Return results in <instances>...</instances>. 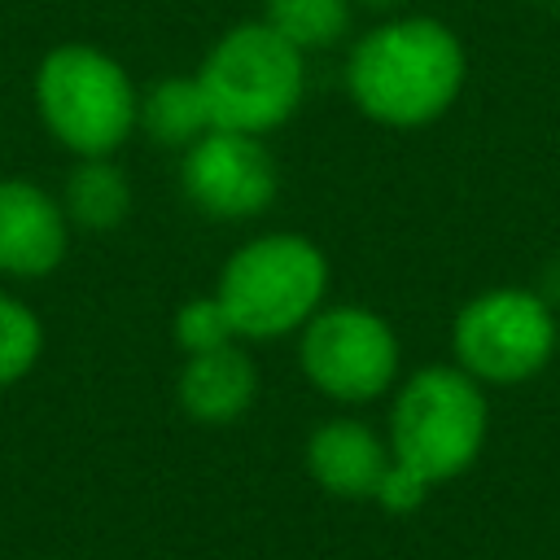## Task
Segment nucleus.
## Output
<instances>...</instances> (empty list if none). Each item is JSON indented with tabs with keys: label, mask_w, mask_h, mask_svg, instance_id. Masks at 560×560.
<instances>
[{
	"label": "nucleus",
	"mask_w": 560,
	"mask_h": 560,
	"mask_svg": "<svg viewBox=\"0 0 560 560\" xmlns=\"http://www.w3.org/2000/svg\"><path fill=\"white\" fill-rule=\"evenodd\" d=\"M464 39L429 18L402 13L363 31L346 57V92L363 118L389 131H420L438 122L464 92Z\"/></svg>",
	"instance_id": "1"
},
{
	"label": "nucleus",
	"mask_w": 560,
	"mask_h": 560,
	"mask_svg": "<svg viewBox=\"0 0 560 560\" xmlns=\"http://www.w3.org/2000/svg\"><path fill=\"white\" fill-rule=\"evenodd\" d=\"M490 433L486 385L459 363H424L394 385L389 402V455L429 486L464 477Z\"/></svg>",
	"instance_id": "2"
},
{
	"label": "nucleus",
	"mask_w": 560,
	"mask_h": 560,
	"mask_svg": "<svg viewBox=\"0 0 560 560\" xmlns=\"http://www.w3.org/2000/svg\"><path fill=\"white\" fill-rule=\"evenodd\" d=\"M197 88L210 109V127L271 136L306 96V52H298L262 18L236 22L201 57Z\"/></svg>",
	"instance_id": "3"
},
{
	"label": "nucleus",
	"mask_w": 560,
	"mask_h": 560,
	"mask_svg": "<svg viewBox=\"0 0 560 560\" xmlns=\"http://www.w3.org/2000/svg\"><path fill=\"white\" fill-rule=\"evenodd\" d=\"M223 302L241 341H276L298 332L328 298V258L302 232H262L236 245L219 271Z\"/></svg>",
	"instance_id": "4"
},
{
	"label": "nucleus",
	"mask_w": 560,
	"mask_h": 560,
	"mask_svg": "<svg viewBox=\"0 0 560 560\" xmlns=\"http://www.w3.org/2000/svg\"><path fill=\"white\" fill-rule=\"evenodd\" d=\"M35 109L74 158H109L140 122V88L96 44H57L35 70Z\"/></svg>",
	"instance_id": "5"
},
{
	"label": "nucleus",
	"mask_w": 560,
	"mask_h": 560,
	"mask_svg": "<svg viewBox=\"0 0 560 560\" xmlns=\"http://www.w3.org/2000/svg\"><path fill=\"white\" fill-rule=\"evenodd\" d=\"M451 350L481 385H525L560 354L556 306L525 284L481 289L455 311Z\"/></svg>",
	"instance_id": "6"
},
{
	"label": "nucleus",
	"mask_w": 560,
	"mask_h": 560,
	"mask_svg": "<svg viewBox=\"0 0 560 560\" xmlns=\"http://www.w3.org/2000/svg\"><path fill=\"white\" fill-rule=\"evenodd\" d=\"M298 368L324 398L359 407L398 385L402 346L394 324L368 306H319L298 328Z\"/></svg>",
	"instance_id": "7"
},
{
	"label": "nucleus",
	"mask_w": 560,
	"mask_h": 560,
	"mask_svg": "<svg viewBox=\"0 0 560 560\" xmlns=\"http://www.w3.org/2000/svg\"><path fill=\"white\" fill-rule=\"evenodd\" d=\"M184 197L210 219H258L280 192L267 136L210 127L179 158Z\"/></svg>",
	"instance_id": "8"
},
{
	"label": "nucleus",
	"mask_w": 560,
	"mask_h": 560,
	"mask_svg": "<svg viewBox=\"0 0 560 560\" xmlns=\"http://www.w3.org/2000/svg\"><path fill=\"white\" fill-rule=\"evenodd\" d=\"M70 249V219L61 197L35 179H0V271L18 280H44Z\"/></svg>",
	"instance_id": "9"
},
{
	"label": "nucleus",
	"mask_w": 560,
	"mask_h": 560,
	"mask_svg": "<svg viewBox=\"0 0 560 560\" xmlns=\"http://www.w3.org/2000/svg\"><path fill=\"white\" fill-rule=\"evenodd\" d=\"M306 472L337 499H372L385 468L394 464L389 438L359 416H332L306 433Z\"/></svg>",
	"instance_id": "10"
},
{
	"label": "nucleus",
	"mask_w": 560,
	"mask_h": 560,
	"mask_svg": "<svg viewBox=\"0 0 560 560\" xmlns=\"http://www.w3.org/2000/svg\"><path fill=\"white\" fill-rule=\"evenodd\" d=\"M179 407L201 424H228L245 416L258 398V368L241 350V341L188 354L179 368Z\"/></svg>",
	"instance_id": "11"
},
{
	"label": "nucleus",
	"mask_w": 560,
	"mask_h": 560,
	"mask_svg": "<svg viewBox=\"0 0 560 560\" xmlns=\"http://www.w3.org/2000/svg\"><path fill=\"white\" fill-rule=\"evenodd\" d=\"M61 206L70 228L114 232L131 214V184L114 158H79L61 184Z\"/></svg>",
	"instance_id": "12"
},
{
	"label": "nucleus",
	"mask_w": 560,
	"mask_h": 560,
	"mask_svg": "<svg viewBox=\"0 0 560 560\" xmlns=\"http://www.w3.org/2000/svg\"><path fill=\"white\" fill-rule=\"evenodd\" d=\"M158 144L166 149H188L197 136L210 131V109L201 101L197 74H166L153 79L140 92V122Z\"/></svg>",
	"instance_id": "13"
},
{
	"label": "nucleus",
	"mask_w": 560,
	"mask_h": 560,
	"mask_svg": "<svg viewBox=\"0 0 560 560\" xmlns=\"http://www.w3.org/2000/svg\"><path fill=\"white\" fill-rule=\"evenodd\" d=\"M354 0H262V22L298 52H319L346 39Z\"/></svg>",
	"instance_id": "14"
},
{
	"label": "nucleus",
	"mask_w": 560,
	"mask_h": 560,
	"mask_svg": "<svg viewBox=\"0 0 560 560\" xmlns=\"http://www.w3.org/2000/svg\"><path fill=\"white\" fill-rule=\"evenodd\" d=\"M39 350H44L39 315L22 298L0 293V389L22 381L39 363Z\"/></svg>",
	"instance_id": "15"
},
{
	"label": "nucleus",
	"mask_w": 560,
	"mask_h": 560,
	"mask_svg": "<svg viewBox=\"0 0 560 560\" xmlns=\"http://www.w3.org/2000/svg\"><path fill=\"white\" fill-rule=\"evenodd\" d=\"M175 341L184 354H201V350H214V346H228V341H241L223 302L214 293H201V298H188L179 311H175V324H171Z\"/></svg>",
	"instance_id": "16"
},
{
	"label": "nucleus",
	"mask_w": 560,
	"mask_h": 560,
	"mask_svg": "<svg viewBox=\"0 0 560 560\" xmlns=\"http://www.w3.org/2000/svg\"><path fill=\"white\" fill-rule=\"evenodd\" d=\"M429 490H433L429 481H420V477H416V472H407L402 464H389L372 499H376L385 512H394V516H407V512H416V508L429 499Z\"/></svg>",
	"instance_id": "17"
},
{
	"label": "nucleus",
	"mask_w": 560,
	"mask_h": 560,
	"mask_svg": "<svg viewBox=\"0 0 560 560\" xmlns=\"http://www.w3.org/2000/svg\"><path fill=\"white\" fill-rule=\"evenodd\" d=\"M538 293H542V298H547L551 306L560 302V262H556V267H551V276H547L542 284H538Z\"/></svg>",
	"instance_id": "18"
},
{
	"label": "nucleus",
	"mask_w": 560,
	"mask_h": 560,
	"mask_svg": "<svg viewBox=\"0 0 560 560\" xmlns=\"http://www.w3.org/2000/svg\"><path fill=\"white\" fill-rule=\"evenodd\" d=\"M359 4H368V9H394L398 0H359Z\"/></svg>",
	"instance_id": "19"
}]
</instances>
